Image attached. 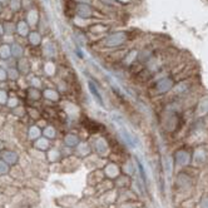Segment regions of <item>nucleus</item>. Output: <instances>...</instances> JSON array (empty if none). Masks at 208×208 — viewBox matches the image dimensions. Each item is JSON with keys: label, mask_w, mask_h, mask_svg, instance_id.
I'll use <instances>...</instances> for the list:
<instances>
[{"label": "nucleus", "mask_w": 208, "mask_h": 208, "mask_svg": "<svg viewBox=\"0 0 208 208\" xmlns=\"http://www.w3.org/2000/svg\"><path fill=\"white\" fill-rule=\"evenodd\" d=\"M89 88H90V91L93 93V95H94L95 98H97V101L99 102V104H101V105H104V104H103V99H102V97H101V94H99L98 89L95 88V87L91 84V83H89Z\"/></svg>", "instance_id": "f03ea898"}, {"label": "nucleus", "mask_w": 208, "mask_h": 208, "mask_svg": "<svg viewBox=\"0 0 208 208\" xmlns=\"http://www.w3.org/2000/svg\"><path fill=\"white\" fill-rule=\"evenodd\" d=\"M0 172L1 173H5V172H8V168L4 165V163H0Z\"/></svg>", "instance_id": "20e7f679"}, {"label": "nucleus", "mask_w": 208, "mask_h": 208, "mask_svg": "<svg viewBox=\"0 0 208 208\" xmlns=\"http://www.w3.org/2000/svg\"><path fill=\"white\" fill-rule=\"evenodd\" d=\"M123 40H124V36L122 34H115L113 36H110V38L107 40V43H108V45H119Z\"/></svg>", "instance_id": "f257e3e1"}, {"label": "nucleus", "mask_w": 208, "mask_h": 208, "mask_svg": "<svg viewBox=\"0 0 208 208\" xmlns=\"http://www.w3.org/2000/svg\"><path fill=\"white\" fill-rule=\"evenodd\" d=\"M11 154H13V153L6 152V153H5V158H6V159H9L10 163H14V162L16 161V157H14V158H13V156H11Z\"/></svg>", "instance_id": "7ed1b4c3"}]
</instances>
